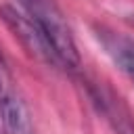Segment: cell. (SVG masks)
<instances>
[{
	"mask_svg": "<svg viewBox=\"0 0 134 134\" xmlns=\"http://www.w3.org/2000/svg\"><path fill=\"white\" fill-rule=\"evenodd\" d=\"M96 38L105 48L107 57L115 63V67L134 82V38L107 27H98Z\"/></svg>",
	"mask_w": 134,
	"mask_h": 134,
	"instance_id": "4",
	"label": "cell"
},
{
	"mask_svg": "<svg viewBox=\"0 0 134 134\" xmlns=\"http://www.w3.org/2000/svg\"><path fill=\"white\" fill-rule=\"evenodd\" d=\"M0 119L6 134H34L31 115L15 88L13 75L0 54Z\"/></svg>",
	"mask_w": 134,
	"mask_h": 134,
	"instance_id": "3",
	"label": "cell"
},
{
	"mask_svg": "<svg viewBox=\"0 0 134 134\" xmlns=\"http://www.w3.org/2000/svg\"><path fill=\"white\" fill-rule=\"evenodd\" d=\"M0 17L4 19V23L8 25V29L15 34V38L21 42V46L31 54L36 57L38 61H44L48 65H61L59 57L54 54L52 46L48 44L46 36L42 34V29L31 21L29 15H23L19 13L17 8L4 4L0 6Z\"/></svg>",
	"mask_w": 134,
	"mask_h": 134,
	"instance_id": "2",
	"label": "cell"
},
{
	"mask_svg": "<svg viewBox=\"0 0 134 134\" xmlns=\"http://www.w3.org/2000/svg\"><path fill=\"white\" fill-rule=\"evenodd\" d=\"M25 13L31 17V21L42 29L48 44L52 46L54 54L59 57L61 65L67 69L80 67V52L75 46V40L71 36V27L59 8L54 0H21Z\"/></svg>",
	"mask_w": 134,
	"mask_h": 134,
	"instance_id": "1",
	"label": "cell"
}]
</instances>
